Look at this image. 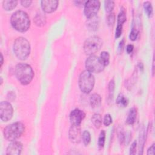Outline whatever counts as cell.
I'll return each instance as SVG.
<instances>
[{
	"label": "cell",
	"mask_w": 155,
	"mask_h": 155,
	"mask_svg": "<svg viewBox=\"0 0 155 155\" xmlns=\"http://www.w3.org/2000/svg\"><path fill=\"white\" fill-rule=\"evenodd\" d=\"M10 22L12 27L20 32L27 31L30 25L28 15L22 10H18L13 13L11 16Z\"/></svg>",
	"instance_id": "obj_1"
},
{
	"label": "cell",
	"mask_w": 155,
	"mask_h": 155,
	"mask_svg": "<svg viewBox=\"0 0 155 155\" xmlns=\"http://www.w3.org/2000/svg\"><path fill=\"white\" fill-rule=\"evenodd\" d=\"M15 74L22 85L29 84L34 76V72L30 65L24 63H20L16 65L15 68Z\"/></svg>",
	"instance_id": "obj_2"
},
{
	"label": "cell",
	"mask_w": 155,
	"mask_h": 155,
	"mask_svg": "<svg viewBox=\"0 0 155 155\" xmlns=\"http://www.w3.org/2000/svg\"><path fill=\"white\" fill-rule=\"evenodd\" d=\"M13 51L16 56L21 60L26 59L30 53V45L27 39L18 37L13 45Z\"/></svg>",
	"instance_id": "obj_3"
},
{
	"label": "cell",
	"mask_w": 155,
	"mask_h": 155,
	"mask_svg": "<svg viewBox=\"0 0 155 155\" xmlns=\"http://www.w3.org/2000/svg\"><path fill=\"white\" fill-rule=\"evenodd\" d=\"M25 130L24 125L21 122H15L7 125L4 129V137L9 141H15L21 136Z\"/></svg>",
	"instance_id": "obj_4"
},
{
	"label": "cell",
	"mask_w": 155,
	"mask_h": 155,
	"mask_svg": "<svg viewBox=\"0 0 155 155\" xmlns=\"http://www.w3.org/2000/svg\"><path fill=\"white\" fill-rule=\"evenodd\" d=\"M94 85V78L88 70H84L79 78V86L84 93H89Z\"/></svg>",
	"instance_id": "obj_5"
},
{
	"label": "cell",
	"mask_w": 155,
	"mask_h": 155,
	"mask_svg": "<svg viewBox=\"0 0 155 155\" xmlns=\"http://www.w3.org/2000/svg\"><path fill=\"white\" fill-rule=\"evenodd\" d=\"M102 45L101 39L96 36L88 38L84 42V50L85 53L89 56L93 55L97 53Z\"/></svg>",
	"instance_id": "obj_6"
},
{
	"label": "cell",
	"mask_w": 155,
	"mask_h": 155,
	"mask_svg": "<svg viewBox=\"0 0 155 155\" xmlns=\"http://www.w3.org/2000/svg\"><path fill=\"white\" fill-rule=\"evenodd\" d=\"M87 70L91 73H99L104 69L105 65L102 62L100 58L96 56H90L85 61Z\"/></svg>",
	"instance_id": "obj_7"
},
{
	"label": "cell",
	"mask_w": 155,
	"mask_h": 155,
	"mask_svg": "<svg viewBox=\"0 0 155 155\" xmlns=\"http://www.w3.org/2000/svg\"><path fill=\"white\" fill-rule=\"evenodd\" d=\"M100 8V2L96 0L87 1L84 5V14L88 19L96 15Z\"/></svg>",
	"instance_id": "obj_8"
},
{
	"label": "cell",
	"mask_w": 155,
	"mask_h": 155,
	"mask_svg": "<svg viewBox=\"0 0 155 155\" xmlns=\"http://www.w3.org/2000/svg\"><path fill=\"white\" fill-rule=\"evenodd\" d=\"M13 114V109L12 105L6 101H2L0 104V117L4 122L11 119Z\"/></svg>",
	"instance_id": "obj_9"
},
{
	"label": "cell",
	"mask_w": 155,
	"mask_h": 155,
	"mask_svg": "<svg viewBox=\"0 0 155 155\" xmlns=\"http://www.w3.org/2000/svg\"><path fill=\"white\" fill-rule=\"evenodd\" d=\"M80 125H73L69 130L68 135L70 140L74 143H79L82 138Z\"/></svg>",
	"instance_id": "obj_10"
},
{
	"label": "cell",
	"mask_w": 155,
	"mask_h": 155,
	"mask_svg": "<svg viewBox=\"0 0 155 155\" xmlns=\"http://www.w3.org/2000/svg\"><path fill=\"white\" fill-rule=\"evenodd\" d=\"M85 116V114L83 111L76 108L71 112L70 120L73 125H80Z\"/></svg>",
	"instance_id": "obj_11"
},
{
	"label": "cell",
	"mask_w": 155,
	"mask_h": 155,
	"mask_svg": "<svg viewBox=\"0 0 155 155\" xmlns=\"http://www.w3.org/2000/svg\"><path fill=\"white\" fill-rule=\"evenodd\" d=\"M22 144L17 141H13L7 148V154L10 155H19L22 150Z\"/></svg>",
	"instance_id": "obj_12"
},
{
	"label": "cell",
	"mask_w": 155,
	"mask_h": 155,
	"mask_svg": "<svg viewBox=\"0 0 155 155\" xmlns=\"http://www.w3.org/2000/svg\"><path fill=\"white\" fill-rule=\"evenodd\" d=\"M59 2L56 0H44L41 1L42 10L46 13H52L56 10Z\"/></svg>",
	"instance_id": "obj_13"
},
{
	"label": "cell",
	"mask_w": 155,
	"mask_h": 155,
	"mask_svg": "<svg viewBox=\"0 0 155 155\" xmlns=\"http://www.w3.org/2000/svg\"><path fill=\"white\" fill-rule=\"evenodd\" d=\"M90 102L93 108H97L101 105V97L98 94H93L90 97Z\"/></svg>",
	"instance_id": "obj_14"
},
{
	"label": "cell",
	"mask_w": 155,
	"mask_h": 155,
	"mask_svg": "<svg viewBox=\"0 0 155 155\" xmlns=\"http://www.w3.org/2000/svg\"><path fill=\"white\" fill-rule=\"evenodd\" d=\"M136 115H137V111L136 108H131L129 111L127 118L126 119L127 124L128 125L133 124L135 121V119L136 118Z\"/></svg>",
	"instance_id": "obj_15"
},
{
	"label": "cell",
	"mask_w": 155,
	"mask_h": 155,
	"mask_svg": "<svg viewBox=\"0 0 155 155\" xmlns=\"http://www.w3.org/2000/svg\"><path fill=\"white\" fill-rule=\"evenodd\" d=\"M18 4L17 1L7 0L2 2V7L5 10H12L15 8Z\"/></svg>",
	"instance_id": "obj_16"
},
{
	"label": "cell",
	"mask_w": 155,
	"mask_h": 155,
	"mask_svg": "<svg viewBox=\"0 0 155 155\" xmlns=\"http://www.w3.org/2000/svg\"><path fill=\"white\" fill-rule=\"evenodd\" d=\"M102 116L99 114H94L91 117V122L96 128H99L102 125Z\"/></svg>",
	"instance_id": "obj_17"
},
{
	"label": "cell",
	"mask_w": 155,
	"mask_h": 155,
	"mask_svg": "<svg viewBox=\"0 0 155 155\" xmlns=\"http://www.w3.org/2000/svg\"><path fill=\"white\" fill-rule=\"evenodd\" d=\"M98 24H99V20L96 15L90 18H88V22L87 24L91 29L96 30L97 28Z\"/></svg>",
	"instance_id": "obj_18"
},
{
	"label": "cell",
	"mask_w": 155,
	"mask_h": 155,
	"mask_svg": "<svg viewBox=\"0 0 155 155\" xmlns=\"http://www.w3.org/2000/svg\"><path fill=\"white\" fill-rule=\"evenodd\" d=\"M116 103L120 107H126L128 104V100L122 94H119L116 99Z\"/></svg>",
	"instance_id": "obj_19"
},
{
	"label": "cell",
	"mask_w": 155,
	"mask_h": 155,
	"mask_svg": "<svg viewBox=\"0 0 155 155\" xmlns=\"http://www.w3.org/2000/svg\"><path fill=\"white\" fill-rule=\"evenodd\" d=\"M35 22L38 26H42L45 23V17L42 13H39L35 17Z\"/></svg>",
	"instance_id": "obj_20"
},
{
	"label": "cell",
	"mask_w": 155,
	"mask_h": 155,
	"mask_svg": "<svg viewBox=\"0 0 155 155\" xmlns=\"http://www.w3.org/2000/svg\"><path fill=\"white\" fill-rule=\"evenodd\" d=\"M99 58H100V59L101 60L102 62L103 63V64L105 66L108 65L109 61H110V55H109V53L108 52H107V51H102L101 53Z\"/></svg>",
	"instance_id": "obj_21"
},
{
	"label": "cell",
	"mask_w": 155,
	"mask_h": 155,
	"mask_svg": "<svg viewBox=\"0 0 155 155\" xmlns=\"http://www.w3.org/2000/svg\"><path fill=\"white\" fill-rule=\"evenodd\" d=\"M82 139L84 145L86 146L88 145L90 143V140H91V136H90V133L88 131L85 130L82 133Z\"/></svg>",
	"instance_id": "obj_22"
},
{
	"label": "cell",
	"mask_w": 155,
	"mask_h": 155,
	"mask_svg": "<svg viewBox=\"0 0 155 155\" xmlns=\"http://www.w3.org/2000/svg\"><path fill=\"white\" fill-rule=\"evenodd\" d=\"M143 7L145 9V12H146L147 15L150 17L153 13V7L151 5V2L147 1L143 3Z\"/></svg>",
	"instance_id": "obj_23"
},
{
	"label": "cell",
	"mask_w": 155,
	"mask_h": 155,
	"mask_svg": "<svg viewBox=\"0 0 155 155\" xmlns=\"http://www.w3.org/2000/svg\"><path fill=\"white\" fill-rule=\"evenodd\" d=\"M126 21V15L124 10L120 11L117 16V25H122Z\"/></svg>",
	"instance_id": "obj_24"
},
{
	"label": "cell",
	"mask_w": 155,
	"mask_h": 155,
	"mask_svg": "<svg viewBox=\"0 0 155 155\" xmlns=\"http://www.w3.org/2000/svg\"><path fill=\"white\" fill-rule=\"evenodd\" d=\"M105 131L104 130H102L100 133L99 139H98V145L99 147L102 148L105 144Z\"/></svg>",
	"instance_id": "obj_25"
},
{
	"label": "cell",
	"mask_w": 155,
	"mask_h": 155,
	"mask_svg": "<svg viewBox=\"0 0 155 155\" xmlns=\"http://www.w3.org/2000/svg\"><path fill=\"white\" fill-rule=\"evenodd\" d=\"M114 6V2L113 1H105V8L107 12H112Z\"/></svg>",
	"instance_id": "obj_26"
},
{
	"label": "cell",
	"mask_w": 155,
	"mask_h": 155,
	"mask_svg": "<svg viewBox=\"0 0 155 155\" xmlns=\"http://www.w3.org/2000/svg\"><path fill=\"white\" fill-rule=\"evenodd\" d=\"M107 21L108 25L113 26L114 25L115 22V15L113 13H109L107 17Z\"/></svg>",
	"instance_id": "obj_27"
},
{
	"label": "cell",
	"mask_w": 155,
	"mask_h": 155,
	"mask_svg": "<svg viewBox=\"0 0 155 155\" xmlns=\"http://www.w3.org/2000/svg\"><path fill=\"white\" fill-rule=\"evenodd\" d=\"M137 35H138V31L136 28H133L130 32L129 38L131 41H135L137 37Z\"/></svg>",
	"instance_id": "obj_28"
},
{
	"label": "cell",
	"mask_w": 155,
	"mask_h": 155,
	"mask_svg": "<svg viewBox=\"0 0 155 155\" xmlns=\"http://www.w3.org/2000/svg\"><path fill=\"white\" fill-rule=\"evenodd\" d=\"M114 87H115V83L113 79L111 80L109 84H108V90H109V96L110 97H111V96H113V91L114 90Z\"/></svg>",
	"instance_id": "obj_29"
},
{
	"label": "cell",
	"mask_w": 155,
	"mask_h": 155,
	"mask_svg": "<svg viewBox=\"0 0 155 155\" xmlns=\"http://www.w3.org/2000/svg\"><path fill=\"white\" fill-rule=\"evenodd\" d=\"M112 123V117L110 114H107L105 115L104 119V124L105 126H108Z\"/></svg>",
	"instance_id": "obj_30"
},
{
	"label": "cell",
	"mask_w": 155,
	"mask_h": 155,
	"mask_svg": "<svg viewBox=\"0 0 155 155\" xmlns=\"http://www.w3.org/2000/svg\"><path fill=\"white\" fill-rule=\"evenodd\" d=\"M122 31V25H117L115 32V37L116 38H118L120 36Z\"/></svg>",
	"instance_id": "obj_31"
},
{
	"label": "cell",
	"mask_w": 155,
	"mask_h": 155,
	"mask_svg": "<svg viewBox=\"0 0 155 155\" xmlns=\"http://www.w3.org/2000/svg\"><path fill=\"white\" fill-rule=\"evenodd\" d=\"M136 142L134 141L133 142V143L131 145L130 149V154H134L135 151H136Z\"/></svg>",
	"instance_id": "obj_32"
},
{
	"label": "cell",
	"mask_w": 155,
	"mask_h": 155,
	"mask_svg": "<svg viewBox=\"0 0 155 155\" xmlns=\"http://www.w3.org/2000/svg\"><path fill=\"white\" fill-rule=\"evenodd\" d=\"M155 154V144L153 143L148 150L147 154Z\"/></svg>",
	"instance_id": "obj_33"
},
{
	"label": "cell",
	"mask_w": 155,
	"mask_h": 155,
	"mask_svg": "<svg viewBox=\"0 0 155 155\" xmlns=\"http://www.w3.org/2000/svg\"><path fill=\"white\" fill-rule=\"evenodd\" d=\"M31 2H32V1H30V0H24V1H21V5L23 7H29L31 5Z\"/></svg>",
	"instance_id": "obj_34"
},
{
	"label": "cell",
	"mask_w": 155,
	"mask_h": 155,
	"mask_svg": "<svg viewBox=\"0 0 155 155\" xmlns=\"http://www.w3.org/2000/svg\"><path fill=\"white\" fill-rule=\"evenodd\" d=\"M133 48H134V47H133V45L132 44H129V45H128L127 46V48H126L127 52L128 54L131 53L133 51Z\"/></svg>",
	"instance_id": "obj_35"
},
{
	"label": "cell",
	"mask_w": 155,
	"mask_h": 155,
	"mask_svg": "<svg viewBox=\"0 0 155 155\" xmlns=\"http://www.w3.org/2000/svg\"><path fill=\"white\" fill-rule=\"evenodd\" d=\"M124 40L122 39L120 43H119V50H121L122 49L123 47H124Z\"/></svg>",
	"instance_id": "obj_36"
},
{
	"label": "cell",
	"mask_w": 155,
	"mask_h": 155,
	"mask_svg": "<svg viewBox=\"0 0 155 155\" xmlns=\"http://www.w3.org/2000/svg\"><path fill=\"white\" fill-rule=\"evenodd\" d=\"M1 66L2 65V64H3V56H2V54H1Z\"/></svg>",
	"instance_id": "obj_37"
}]
</instances>
